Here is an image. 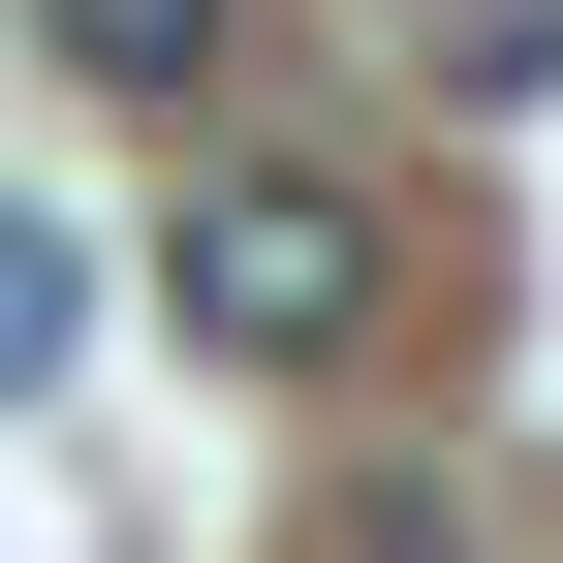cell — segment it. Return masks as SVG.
<instances>
[{
  "instance_id": "cell-1",
  "label": "cell",
  "mask_w": 563,
  "mask_h": 563,
  "mask_svg": "<svg viewBox=\"0 0 563 563\" xmlns=\"http://www.w3.org/2000/svg\"><path fill=\"white\" fill-rule=\"evenodd\" d=\"M157 313L220 344V376H344V344H376V188L344 157H188L157 188Z\"/></svg>"
},
{
  "instance_id": "cell-2",
  "label": "cell",
  "mask_w": 563,
  "mask_h": 563,
  "mask_svg": "<svg viewBox=\"0 0 563 563\" xmlns=\"http://www.w3.org/2000/svg\"><path fill=\"white\" fill-rule=\"evenodd\" d=\"M32 63H63V95H220V63H251V0H32Z\"/></svg>"
},
{
  "instance_id": "cell-3",
  "label": "cell",
  "mask_w": 563,
  "mask_h": 563,
  "mask_svg": "<svg viewBox=\"0 0 563 563\" xmlns=\"http://www.w3.org/2000/svg\"><path fill=\"white\" fill-rule=\"evenodd\" d=\"M63 376H95V251L0 188V407H63Z\"/></svg>"
},
{
  "instance_id": "cell-4",
  "label": "cell",
  "mask_w": 563,
  "mask_h": 563,
  "mask_svg": "<svg viewBox=\"0 0 563 563\" xmlns=\"http://www.w3.org/2000/svg\"><path fill=\"white\" fill-rule=\"evenodd\" d=\"M313 563H470V501H439V470H344V501H313Z\"/></svg>"
}]
</instances>
